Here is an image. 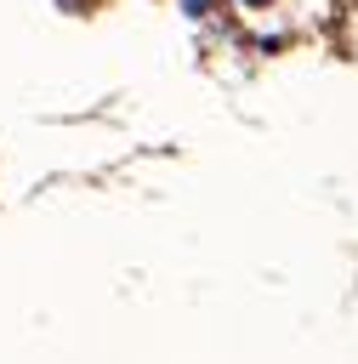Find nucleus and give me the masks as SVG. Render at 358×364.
<instances>
[{
	"label": "nucleus",
	"instance_id": "1",
	"mask_svg": "<svg viewBox=\"0 0 358 364\" xmlns=\"http://www.w3.org/2000/svg\"><path fill=\"white\" fill-rule=\"evenodd\" d=\"M244 6H267V0H244Z\"/></svg>",
	"mask_w": 358,
	"mask_h": 364
},
{
	"label": "nucleus",
	"instance_id": "2",
	"mask_svg": "<svg viewBox=\"0 0 358 364\" xmlns=\"http://www.w3.org/2000/svg\"><path fill=\"white\" fill-rule=\"evenodd\" d=\"M68 6H74V0H68ZM74 11H80V6H74Z\"/></svg>",
	"mask_w": 358,
	"mask_h": 364
}]
</instances>
